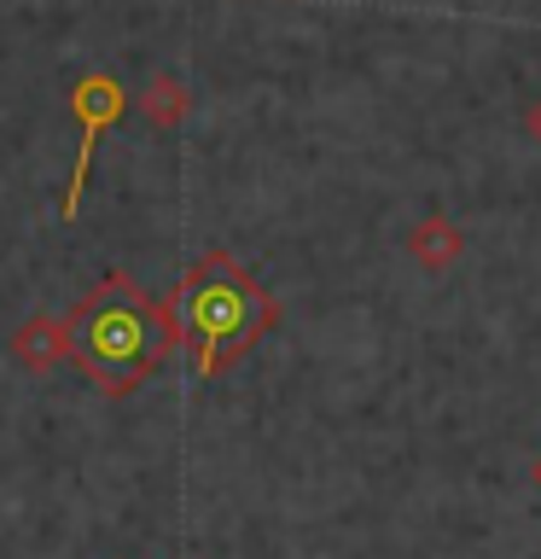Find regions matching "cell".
Wrapping results in <instances>:
<instances>
[{
  "label": "cell",
  "instance_id": "6da1fadb",
  "mask_svg": "<svg viewBox=\"0 0 541 559\" xmlns=\"http://www.w3.org/2000/svg\"><path fill=\"white\" fill-rule=\"evenodd\" d=\"M64 332H70V361L82 367L99 396L140 391L164 367L169 349L181 344L175 304L152 297L134 274H111L105 286H94L64 314Z\"/></svg>",
  "mask_w": 541,
  "mask_h": 559
},
{
  "label": "cell",
  "instance_id": "7a4b0ae2",
  "mask_svg": "<svg viewBox=\"0 0 541 559\" xmlns=\"http://www.w3.org/2000/svg\"><path fill=\"white\" fill-rule=\"evenodd\" d=\"M169 304H175V321H181V338H187L199 373L233 367L244 349H256V338L279 321V304L256 286V274L227 251H209L199 269L175 286Z\"/></svg>",
  "mask_w": 541,
  "mask_h": 559
},
{
  "label": "cell",
  "instance_id": "3957f363",
  "mask_svg": "<svg viewBox=\"0 0 541 559\" xmlns=\"http://www.w3.org/2000/svg\"><path fill=\"white\" fill-rule=\"evenodd\" d=\"M122 82L111 70H94V76H82L70 87V111H76V129H82V146H76V169H70V187H64V222L82 210V192H87V164H94V146L105 134L117 129L122 117Z\"/></svg>",
  "mask_w": 541,
  "mask_h": 559
},
{
  "label": "cell",
  "instance_id": "277c9868",
  "mask_svg": "<svg viewBox=\"0 0 541 559\" xmlns=\"http://www.w3.org/2000/svg\"><path fill=\"white\" fill-rule=\"evenodd\" d=\"M408 257H413L425 274H448L454 262L466 257V234H460V222H448V216H425V222H413V227H408Z\"/></svg>",
  "mask_w": 541,
  "mask_h": 559
},
{
  "label": "cell",
  "instance_id": "5b68a950",
  "mask_svg": "<svg viewBox=\"0 0 541 559\" xmlns=\"http://www.w3.org/2000/svg\"><path fill=\"white\" fill-rule=\"evenodd\" d=\"M12 356L29 367V373H52L59 361H70V332L64 321H47V314H35V321L17 326L12 338Z\"/></svg>",
  "mask_w": 541,
  "mask_h": 559
},
{
  "label": "cell",
  "instance_id": "8992f818",
  "mask_svg": "<svg viewBox=\"0 0 541 559\" xmlns=\"http://www.w3.org/2000/svg\"><path fill=\"white\" fill-rule=\"evenodd\" d=\"M140 117L152 122V129H181V117L192 111V87L181 82V70H157V76L140 87Z\"/></svg>",
  "mask_w": 541,
  "mask_h": 559
},
{
  "label": "cell",
  "instance_id": "52a82bcc",
  "mask_svg": "<svg viewBox=\"0 0 541 559\" xmlns=\"http://www.w3.org/2000/svg\"><path fill=\"white\" fill-rule=\"evenodd\" d=\"M524 134H530V140H536V146H541V99L530 105V111H524Z\"/></svg>",
  "mask_w": 541,
  "mask_h": 559
},
{
  "label": "cell",
  "instance_id": "ba28073f",
  "mask_svg": "<svg viewBox=\"0 0 541 559\" xmlns=\"http://www.w3.org/2000/svg\"><path fill=\"white\" fill-rule=\"evenodd\" d=\"M536 484H541V466H536Z\"/></svg>",
  "mask_w": 541,
  "mask_h": 559
}]
</instances>
